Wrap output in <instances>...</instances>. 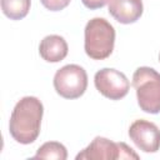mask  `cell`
<instances>
[{
	"instance_id": "obj_9",
	"label": "cell",
	"mask_w": 160,
	"mask_h": 160,
	"mask_svg": "<svg viewBox=\"0 0 160 160\" xmlns=\"http://www.w3.org/2000/svg\"><path fill=\"white\" fill-rule=\"evenodd\" d=\"M69 46L65 39L60 35H48L39 45L40 56L48 62H59L68 55Z\"/></svg>"
},
{
	"instance_id": "obj_12",
	"label": "cell",
	"mask_w": 160,
	"mask_h": 160,
	"mask_svg": "<svg viewBox=\"0 0 160 160\" xmlns=\"http://www.w3.org/2000/svg\"><path fill=\"white\" fill-rule=\"evenodd\" d=\"M41 4L50 11H60L65 9L71 0H40Z\"/></svg>"
},
{
	"instance_id": "obj_5",
	"label": "cell",
	"mask_w": 160,
	"mask_h": 160,
	"mask_svg": "<svg viewBox=\"0 0 160 160\" xmlns=\"http://www.w3.org/2000/svg\"><path fill=\"white\" fill-rule=\"evenodd\" d=\"M94 84L98 91L110 100L122 99L129 92L130 88V82L125 74L111 68L99 70L94 76Z\"/></svg>"
},
{
	"instance_id": "obj_10",
	"label": "cell",
	"mask_w": 160,
	"mask_h": 160,
	"mask_svg": "<svg viewBox=\"0 0 160 160\" xmlns=\"http://www.w3.org/2000/svg\"><path fill=\"white\" fill-rule=\"evenodd\" d=\"M31 0H1L2 12L11 20L25 18L30 10Z\"/></svg>"
},
{
	"instance_id": "obj_13",
	"label": "cell",
	"mask_w": 160,
	"mask_h": 160,
	"mask_svg": "<svg viewBox=\"0 0 160 160\" xmlns=\"http://www.w3.org/2000/svg\"><path fill=\"white\" fill-rule=\"evenodd\" d=\"M81 1L88 9L95 10V9H100V8L105 6L110 0H81Z\"/></svg>"
},
{
	"instance_id": "obj_8",
	"label": "cell",
	"mask_w": 160,
	"mask_h": 160,
	"mask_svg": "<svg viewBox=\"0 0 160 160\" xmlns=\"http://www.w3.org/2000/svg\"><path fill=\"white\" fill-rule=\"evenodd\" d=\"M141 0H110L109 14L121 24L135 22L142 14Z\"/></svg>"
},
{
	"instance_id": "obj_1",
	"label": "cell",
	"mask_w": 160,
	"mask_h": 160,
	"mask_svg": "<svg viewBox=\"0 0 160 160\" xmlns=\"http://www.w3.org/2000/svg\"><path fill=\"white\" fill-rule=\"evenodd\" d=\"M42 114L44 106L38 98L24 96L20 99L14 106L9 122L12 139L24 145L34 142L40 134Z\"/></svg>"
},
{
	"instance_id": "obj_2",
	"label": "cell",
	"mask_w": 160,
	"mask_h": 160,
	"mask_svg": "<svg viewBox=\"0 0 160 160\" xmlns=\"http://www.w3.org/2000/svg\"><path fill=\"white\" fill-rule=\"evenodd\" d=\"M84 49L89 58L104 60L114 50L115 29L104 18H94L88 21L84 30Z\"/></svg>"
},
{
	"instance_id": "obj_7",
	"label": "cell",
	"mask_w": 160,
	"mask_h": 160,
	"mask_svg": "<svg viewBox=\"0 0 160 160\" xmlns=\"http://www.w3.org/2000/svg\"><path fill=\"white\" fill-rule=\"evenodd\" d=\"M115 160L120 156V142H114L106 138L96 136L88 148L76 155V160Z\"/></svg>"
},
{
	"instance_id": "obj_11",
	"label": "cell",
	"mask_w": 160,
	"mask_h": 160,
	"mask_svg": "<svg viewBox=\"0 0 160 160\" xmlns=\"http://www.w3.org/2000/svg\"><path fill=\"white\" fill-rule=\"evenodd\" d=\"M68 158V150L66 148L58 142V141H48L42 144L36 154L34 155V159H56V160H65Z\"/></svg>"
},
{
	"instance_id": "obj_4",
	"label": "cell",
	"mask_w": 160,
	"mask_h": 160,
	"mask_svg": "<svg viewBox=\"0 0 160 160\" xmlns=\"http://www.w3.org/2000/svg\"><path fill=\"white\" fill-rule=\"evenodd\" d=\"M54 88L65 99H78L88 88V74L80 65H65L55 72Z\"/></svg>"
},
{
	"instance_id": "obj_14",
	"label": "cell",
	"mask_w": 160,
	"mask_h": 160,
	"mask_svg": "<svg viewBox=\"0 0 160 160\" xmlns=\"http://www.w3.org/2000/svg\"><path fill=\"white\" fill-rule=\"evenodd\" d=\"M159 59H160V56H159Z\"/></svg>"
},
{
	"instance_id": "obj_3",
	"label": "cell",
	"mask_w": 160,
	"mask_h": 160,
	"mask_svg": "<svg viewBox=\"0 0 160 160\" xmlns=\"http://www.w3.org/2000/svg\"><path fill=\"white\" fill-rule=\"evenodd\" d=\"M140 109L149 114L160 112V72L149 66L138 68L132 75Z\"/></svg>"
},
{
	"instance_id": "obj_6",
	"label": "cell",
	"mask_w": 160,
	"mask_h": 160,
	"mask_svg": "<svg viewBox=\"0 0 160 160\" xmlns=\"http://www.w3.org/2000/svg\"><path fill=\"white\" fill-rule=\"evenodd\" d=\"M129 136L144 152H156L160 149V129L151 121L135 120L129 128Z\"/></svg>"
}]
</instances>
